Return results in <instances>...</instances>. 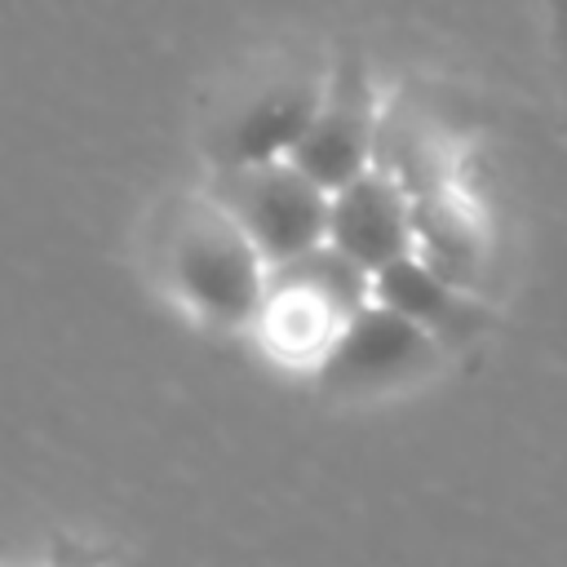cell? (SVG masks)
<instances>
[{"instance_id": "cell-1", "label": "cell", "mask_w": 567, "mask_h": 567, "mask_svg": "<svg viewBox=\"0 0 567 567\" xmlns=\"http://www.w3.org/2000/svg\"><path fill=\"white\" fill-rule=\"evenodd\" d=\"M155 261L199 319L217 328L257 323L270 261L208 190L168 204L155 230Z\"/></svg>"}, {"instance_id": "cell-2", "label": "cell", "mask_w": 567, "mask_h": 567, "mask_svg": "<svg viewBox=\"0 0 567 567\" xmlns=\"http://www.w3.org/2000/svg\"><path fill=\"white\" fill-rule=\"evenodd\" d=\"M208 195L244 226V235L261 248L270 266L315 248L328 239V204L332 190L319 186L288 155L279 159H244L213 164Z\"/></svg>"}, {"instance_id": "cell-3", "label": "cell", "mask_w": 567, "mask_h": 567, "mask_svg": "<svg viewBox=\"0 0 567 567\" xmlns=\"http://www.w3.org/2000/svg\"><path fill=\"white\" fill-rule=\"evenodd\" d=\"M443 354V341L385 301H363L315 363V381L337 399H368L421 381Z\"/></svg>"}, {"instance_id": "cell-4", "label": "cell", "mask_w": 567, "mask_h": 567, "mask_svg": "<svg viewBox=\"0 0 567 567\" xmlns=\"http://www.w3.org/2000/svg\"><path fill=\"white\" fill-rule=\"evenodd\" d=\"M381 124H385V111L377 102L363 53L341 49L328 62L319 106H315V115H310V124H306V133L288 159L301 164L319 186L337 190L377 164Z\"/></svg>"}, {"instance_id": "cell-5", "label": "cell", "mask_w": 567, "mask_h": 567, "mask_svg": "<svg viewBox=\"0 0 567 567\" xmlns=\"http://www.w3.org/2000/svg\"><path fill=\"white\" fill-rule=\"evenodd\" d=\"M323 75L315 66H284L257 75L213 124L208 133V159L213 164H244V159H279L292 155L301 142L319 93Z\"/></svg>"}, {"instance_id": "cell-6", "label": "cell", "mask_w": 567, "mask_h": 567, "mask_svg": "<svg viewBox=\"0 0 567 567\" xmlns=\"http://www.w3.org/2000/svg\"><path fill=\"white\" fill-rule=\"evenodd\" d=\"M328 244L354 257L368 275L416 252V195L385 164L363 168L332 190L328 204Z\"/></svg>"}, {"instance_id": "cell-7", "label": "cell", "mask_w": 567, "mask_h": 567, "mask_svg": "<svg viewBox=\"0 0 567 567\" xmlns=\"http://www.w3.org/2000/svg\"><path fill=\"white\" fill-rule=\"evenodd\" d=\"M372 297L394 306L399 315H408L425 332H434L443 346L470 341L474 332L487 328V310L470 297V284L452 279L447 270H439L421 252H408V257L390 261L385 270H377L372 275Z\"/></svg>"}, {"instance_id": "cell-8", "label": "cell", "mask_w": 567, "mask_h": 567, "mask_svg": "<svg viewBox=\"0 0 567 567\" xmlns=\"http://www.w3.org/2000/svg\"><path fill=\"white\" fill-rule=\"evenodd\" d=\"M346 319L350 315L337 301H328L319 288L288 279V275H270L266 301L257 310V332L275 359L315 368L328 354V346L337 341Z\"/></svg>"}, {"instance_id": "cell-9", "label": "cell", "mask_w": 567, "mask_h": 567, "mask_svg": "<svg viewBox=\"0 0 567 567\" xmlns=\"http://www.w3.org/2000/svg\"><path fill=\"white\" fill-rule=\"evenodd\" d=\"M554 4H558V9H563V13H567V0H554Z\"/></svg>"}]
</instances>
